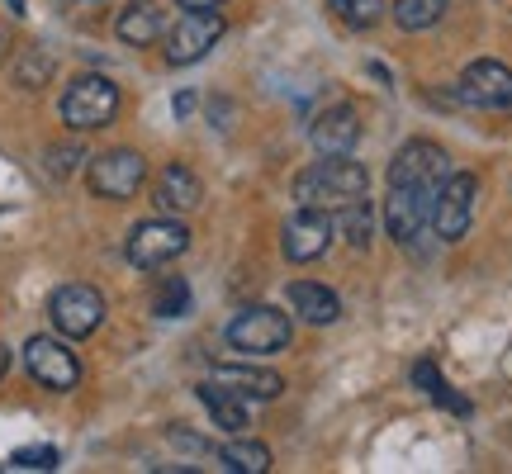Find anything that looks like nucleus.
<instances>
[{
	"label": "nucleus",
	"instance_id": "1",
	"mask_svg": "<svg viewBox=\"0 0 512 474\" xmlns=\"http://www.w3.org/2000/svg\"><path fill=\"white\" fill-rule=\"evenodd\" d=\"M366 195H370V171L361 162H351V152L313 162L294 181V200L309 204V209H323V214H337V209L366 200Z\"/></svg>",
	"mask_w": 512,
	"mask_h": 474
},
{
	"label": "nucleus",
	"instance_id": "2",
	"mask_svg": "<svg viewBox=\"0 0 512 474\" xmlns=\"http://www.w3.org/2000/svg\"><path fill=\"white\" fill-rule=\"evenodd\" d=\"M114 114H119V86L110 76H76L62 91V124L76 133L114 124Z\"/></svg>",
	"mask_w": 512,
	"mask_h": 474
},
{
	"label": "nucleus",
	"instance_id": "3",
	"mask_svg": "<svg viewBox=\"0 0 512 474\" xmlns=\"http://www.w3.org/2000/svg\"><path fill=\"white\" fill-rule=\"evenodd\" d=\"M185 247H190V228L181 219H147L128 233L124 256L138 271H162L176 256H185Z\"/></svg>",
	"mask_w": 512,
	"mask_h": 474
},
{
	"label": "nucleus",
	"instance_id": "4",
	"mask_svg": "<svg viewBox=\"0 0 512 474\" xmlns=\"http://www.w3.org/2000/svg\"><path fill=\"white\" fill-rule=\"evenodd\" d=\"M475 200H479L475 171H451V176L441 181L437 200H432V237H437V242H460V237L470 233Z\"/></svg>",
	"mask_w": 512,
	"mask_h": 474
},
{
	"label": "nucleus",
	"instance_id": "5",
	"mask_svg": "<svg viewBox=\"0 0 512 474\" xmlns=\"http://www.w3.org/2000/svg\"><path fill=\"white\" fill-rule=\"evenodd\" d=\"M290 318L280 309H266V304H252L242 309L233 323H228V347L247 351V356H275V351L290 347Z\"/></svg>",
	"mask_w": 512,
	"mask_h": 474
},
{
	"label": "nucleus",
	"instance_id": "6",
	"mask_svg": "<svg viewBox=\"0 0 512 474\" xmlns=\"http://www.w3.org/2000/svg\"><path fill=\"white\" fill-rule=\"evenodd\" d=\"M451 176V157H446V147L437 143H403L394 152V162H389V185H408V190H422V195H432L437 200L441 181Z\"/></svg>",
	"mask_w": 512,
	"mask_h": 474
},
{
	"label": "nucleus",
	"instance_id": "7",
	"mask_svg": "<svg viewBox=\"0 0 512 474\" xmlns=\"http://www.w3.org/2000/svg\"><path fill=\"white\" fill-rule=\"evenodd\" d=\"M147 181V162L143 152L133 147H114V152H100L91 157V171H86V185H91L100 200H133Z\"/></svg>",
	"mask_w": 512,
	"mask_h": 474
},
{
	"label": "nucleus",
	"instance_id": "8",
	"mask_svg": "<svg viewBox=\"0 0 512 474\" xmlns=\"http://www.w3.org/2000/svg\"><path fill=\"white\" fill-rule=\"evenodd\" d=\"M384 228H389V237L399 247L422 252V237L432 233V195L408 190V185H389V195H384Z\"/></svg>",
	"mask_w": 512,
	"mask_h": 474
},
{
	"label": "nucleus",
	"instance_id": "9",
	"mask_svg": "<svg viewBox=\"0 0 512 474\" xmlns=\"http://www.w3.org/2000/svg\"><path fill=\"white\" fill-rule=\"evenodd\" d=\"M332 237H337V219L323 214V209H309V204H299V214L285 219V233H280V252L285 261L294 266H309L318 256H328Z\"/></svg>",
	"mask_w": 512,
	"mask_h": 474
},
{
	"label": "nucleus",
	"instance_id": "10",
	"mask_svg": "<svg viewBox=\"0 0 512 474\" xmlns=\"http://www.w3.org/2000/svg\"><path fill=\"white\" fill-rule=\"evenodd\" d=\"M24 370L53 394H67L81 384V361H76V351H67L62 337H29L24 342Z\"/></svg>",
	"mask_w": 512,
	"mask_h": 474
},
{
	"label": "nucleus",
	"instance_id": "11",
	"mask_svg": "<svg viewBox=\"0 0 512 474\" xmlns=\"http://www.w3.org/2000/svg\"><path fill=\"white\" fill-rule=\"evenodd\" d=\"M48 318L62 337H91L105 323V294L95 285H62L48 299Z\"/></svg>",
	"mask_w": 512,
	"mask_h": 474
},
{
	"label": "nucleus",
	"instance_id": "12",
	"mask_svg": "<svg viewBox=\"0 0 512 474\" xmlns=\"http://www.w3.org/2000/svg\"><path fill=\"white\" fill-rule=\"evenodd\" d=\"M219 38H223L219 10H185V15L176 19V29L166 34V62H171V67H195Z\"/></svg>",
	"mask_w": 512,
	"mask_h": 474
},
{
	"label": "nucleus",
	"instance_id": "13",
	"mask_svg": "<svg viewBox=\"0 0 512 474\" xmlns=\"http://www.w3.org/2000/svg\"><path fill=\"white\" fill-rule=\"evenodd\" d=\"M456 95L470 110H512V72L494 57H479L460 72Z\"/></svg>",
	"mask_w": 512,
	"mask_h": 474
},
{
	"label": "nucleus",
	"instance_id": "14",
	"mask_svg": "<svg viewBox=\"0 0 512 474\" xmlns=\"http://www.w3.org/2000/svg\"><path fill=\"white\" fill-rule=\"evenodd\" d=\"M309 138L323 157H342V152H351V147L361 143V114L351 110V105H328L309 124Z\"/></svg>",
	"mask_w": 512,
	"mask_h": 474
},
{
	"label": "nucleus",
	"instance_id": "15",
	"mask_svg": "<svg viewBox=\"0 0 512 474\" xmlns=\"http://www.w3.org/2000/svg\"><path fill=\"white\" fill-rule=\"evenodd\" d=\"M152 200H157V209H162V214H190V209H200L204 185H200V176H195L190 166L171 162L162 176H157V190H152Z\"/></svg>",
	"mask_w": 512,
	"mask_h": 474
},
{
	"label": "nucleus",
	"instance_id": "16",
	"mask_svg": "<svg viewBox=\"0 0 512 474\" xmlns=\"http://www.w3.org/2000/svg\"><path fill=\"white\" fill-rule=\"evenodd\" d=\"M114 34L124 38L128 48H152L166 34V15L157 0H128L119 19H114Z\"/></svg>",
	"mask_w": 512,
	"mask_h": 474
},
{
	"label": "nucleus",
	"instance_id": "17",
	"mask_svg": "<svg viewBox=\"0 0 512 474\" xmlns=\"http://www.w3.org/2000/svg\"><path fill=\"white\" fill-rule=\"evenodd\" d=\"M214 384L233 389L238 399H256V403L280 399V389H285V380L275 370H261V365H214Z\"/></svg>",
	"mask_w": 512,
	"mask_h": 474
},
{
	"label": "nucleus",
	"instance_id": "18",
	"mask_svg": "<svg viewBox=\"0 0 512 474\" xmlns=\"http://www.w3.org/2000/svg\"><path fill=\"white\" fill-rule=\"evenodd\" d=\"M290 309L304 318V323H313V328H328V323H337L342 318V299L328 290V285H313V280H294L290 290Z\"/></svg>",
	"mask_w": 512,
	"mask_h": 474
},
{
	"label": "nucleus",
	"instance_id": "19",
	"mask_svg": "<svg viewBox=\"0 0 512 474\" xmlns=\"http://www.w3.org/2000/svg\"><path fill=\"white\" fill-rule=\"evenodd\" d=\"M200 394V403L209 408V418H214V427H223V432H233L238 437L242 427H247V399H238L233 389H223V384H200L195 389Z\"/></svg>",
	"mask_w": 512,
	"mask_h": 474
},
{
	"label": "nucleus",
	"instance_id": "20",
	"mask_svg": "<svg viewBox=\"0 0 512 474\" xmlns=\"http://www.w3.org/2000/svg\"><path fill=\"white\" fill-rule=\"evenodd\" d=\"M214 456L223 460V470H238V474H266L271 470V451L261 441H228L219 446Z\"/></svg>",
	"mask_w": 512,
	"mask_h": 474
},
{
	"label": "nucleus",
	"instance_id": "21",
	"mask_svg": "<svg viewBox=\"0 0 512 474\" xmlns=\"http://www.w3.org/2000/svg\"><path fill=\"white\" fill-rule=\"evenodd\" d=\"M394 24L408 29V34H418V29H432L441 15H446V0H394Z\"/></svg>",
	"mask_w": 512,
	"mask_h": 474
},
{
	"label": "nucleus",
	"instance_id": "22",
	"mask_svg": "<svg viewBox=\"0 0 512 474\" xmlns=\"http://www.w3.org/2000/svg\"><path fill=\"white\" fill-rule=\"evenodd\" d=\"M152 313L157 318H185L190 313V285H185L181 275H166L162 290L152 294Z\"/></svg>",
	"mask_w": 512,
	"mask_h": 474
},
{
	"label": "nucleus",
	"instance_id": "23",
	"mask_svg": "<svg viewBox=\"0 0 512 474\" xmlns=\"http://www.w3.org/2000/svg\"><path fill=\"white\" fill-rule=\"evenodd\" d=\"M332 219H337V233L347 237L351 247H370V204L366 200L347 204V209H337Z\"/></svg>",
	"mask_w": 512,
	"mask_h": 474
},
{
	"label": "nucleus",
	"instance_id": "24",
	"mask_svg": "<svg viewBox=\"0 0 512 474\" xmlns=\"http://www.w3.org/2000/svg\"><path fill=\"white\" fill-rule=\"evenodd\" d=\"M347 29H375L384 19V0H328Z\"/></svg>",
	"mask_w": 512,
	"mask_h": 474
},
{
	"label": "nucleus",
	"instance_id": "25",
	"mask_svg": "<svg viewBox=\"0 0 512 474\" xmlns=\"http://www.w3.org/2000/svg\"><path fill=\"white\" fill-rule=\"evenodd\" d=\"M48 76H53V57L43 53V48H24V57L15 62V81L24 91H38V86H48Z\"/></svg>",
	"mask_w": 512,
	"mask_h": 474
},
{
	"label": "nucleus",
	"instance_id": "26",
	"mask_svg": "<svg viewBox=\"0 0 512 474\" xmlns=\"http://www.w3.org/2000/svg\"><path fill=\"white\" fill-rule=\"evenodd\" d=\"M10 465L15 470H57V451L53 446H24V451L10 456Z\"/></svg>",
	"mask_w": 512,
	"mask_h": 474
},
{
	"label": "nucleus",
	"instance_id": "27",
	"mask_svg": "<svg viewBox=\"0 0 512 474\" xmlns=\"http://www.w3.org/2000/svg\"><path fill=\"white\" fill-rule=\"evenodd\" d=\"M81 157H86L81 147H48V171H53V176H72Z\"/></svg>",
	"mask_w": 512,
	"mask_h": 474
},
{
	"label": "nucleus",
	"instance_id": "28",
	"mask_svg": "<svg viewBox=\"0 0 512 474\" xmlns=\"http://www.w3.org/2000/svg\"><path fill=\"white\" fill-rule=\"evenodd\" d=\"M432 403H441V408H451V413H460V418L470 413V399H460V394H456V389H451L446 380H441L437 389H432Z\"/></svg>",
	"mask_w": 512,
	"mask_h": 474
},
{
	"label": "nucleus",
	"instance_id": "29",
	"mask_svg": "<svg viewBox=\"0 0 512 474\" xmlns=\"http://www.w3.org/2000/svg\"><path fill=\"white\" fill-rule=\"evenodd\" d=\"M413 384H418V389H427V394H432V389H437V384H441L437 365H432V361H418V365H413Z\"/></svg>",
	"mask_w": 512,
	"mask_h": 474
},
{
	"label": "nucleus",
	"instance_id": "30",
	"mask_svg": "<svg viewBox=\"0 0 512 474\" xmlns=\"http://www.w3.org/2000/svg\"><path fill=\"white\" fill-rule=\"evenodd\" d=\"M171 110H176V119H185V114L195 110V95H190V91H181V95H176V105H171Z\"/></svg>",
	"mask_w": 512,
	"mask_h": 474
},
{
	"label": "nucleus",
	"instance_id": "31",
	"mask_svg": "<svg viewBox=\"0 0 512 474\" xmlns=\"http://www.w3.org/2000/svg\"><path fill=\"white\" fill-rule=\"evenodd\" d=\"M176 5H181V10H219L223 0H176Z\"/></svg>",
	"mask_w": 512,
	"mask_h": 474
},
{
	"label": "nucleus",
	"instance_id": "32",
	"mask_svg": "<svg viewBox=\"0 0 512 474\" xmlns=\"http://www.w3.org/2000/svg\"><path fill=\"white\" fill-rule=\"evenodd\" d=\"M5 370H10V347L0 342V380H5Z\"/></svg>",
	"mask_w": 512,
	"mask_h": 474
},
{
	"label": "nucleus",
	"instance_id": "33",
	"mask_svg": "<svg viewBox=\"0 0 512 474\" xmlns=\"http://www.w3.org/2000/svg\"><path fill=\"white\" fill-rule=\"evenodd\" d=\"M10 10H15V15H24V0H10Z\"/></svg>",
	"mask_w": 512,
	"mask_h": 474
}]
</instances>
